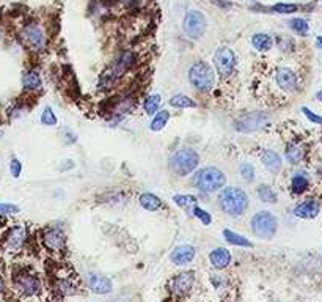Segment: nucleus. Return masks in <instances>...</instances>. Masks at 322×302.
Masks as SVG:
<instances>
[{
    "label": "nucleus",
    "mask_w": 322,
    "mask_h": 302,
    "mask_svg": "<svg viewBox=\"0 0 322 302\" xmlns=\"http://www.w3.org/2000/svg\"><path fill=\"white\" fill-rule=\"evenodd\" d=\"M217 203L225 214L231 217H240L247 213L248 206H250V200L244 189L236 186L225 187L219 192Z\"/></svg>",
    "instance_id": "obj_1"
},
{
    "label": "nucleus",
    "mask_w": 322,
    "mask_h": 302,
    "mask_svg": "<svg viewBox=\"0 0 322 302\" xmlns=\"http://www.w3.org/2000/svg\"><path fill=\"white\" fill-rule=\"evenodd\" d=\"M13 286L15 291L24 299L38 298L43 293V282L32 267H19L13 276Z\"/></svg>",
    "instance_id": "obj_2"
},
{
    "label": "nucleus",
    "mask_w": 322,
    "mask_h": 302,
    "mask_svg": "<svg viewBox=\"0 0 322 302\" xmlns=\"http://www.w3.org/2000/svg\"><path fill=\"white\" fill-rule=\"evenodd\" d=\"M137 62V55L134 51H121L113 60L112 65L104 71V74L101 76V85L107 89V87L113 85L117 79L123 77L127 71H129Z\"/></svg>",
    "instance_id": "obj_3"
},
{
    "label": "nucleus",
    "mask_w": 322,
    "mask_h": 302,
    "mask_svg": "<svg viewBox=\"0 0 322 302\" xmlns=\"http://www.w3.org/2000/svg\"><path fill=\"white\" fill-rule=\"evenodd\" d=\"M193 186L203 194H212L222 189L226 183L225 173L217 167H203L200 169L192 179Z\"/></svg>",
    "instance_id": "obj_4"
},
{
    "label": "nucleus",
    "mask_w": 322,
    "mask_h": 302,
    "mask_svg": "<svg viewBox=\"0 0 322 302\" xmlns=\"http://www.w3.org/2000/svg\"><path fill=\"white\" fill-rule=\"evenodd\" d=\"M200 164V154L193 150V148H179L178 151H174L170 160H169V167L173 173H176L179 177H187L190 175L198 167Z\"/></svg>",
    "instance_id": "obj_5"
},
{
    "label": "nucleus",
    "mask_w": 322,
    "mask_h": 302,
    "mask_svg": "<svg viewBox=\"0 0 322 302\" xmlns=\"http://www.w3.org/2000/svg\"><path fill=\"white\" fill-rule=\"evenodd\" d=\"M189 82L195 90L207 93L216 85V71L206 62H195L189 70Z\"/></svg>",
    "instance_id": "obj_6"
},
{
    "label": "nucleus",
    "mask_w": 322,
    "mask_h": 302,
    "mask_svg": "<svg viewBox=\"0 0 322 302\" xmlns=\"http://www.w3.org/2000/svg\"><path fill=\"white\" fill-rule=\"evenodd\" d=\"M253 234L263 239H272L277 234L278 220L271 211H259L250 220Z\"/></svg>",
    "instance_id": "obj_7"
},
{
    "label": "nucleus",
    "mask_w": 322,
    "mask_h": 302,
    "mask_svg": "<svg viewBox=\"0 0 322 302\" xmlns=\"http://www.w3.org/2000/svg\"><path fill=\"white\" fill-rule=\"evenodd\" d=\"M19 38L27 49L35 52L44 51L46 44H48V36H46L44 29L36 22L25 24L19 32Z\"/></svg>",
    "instance_id": "obj_8"
},
{
    "label": "nucleus",
    "mask_w": 322,
    "mask_h": 302,
    "mask_svg": "<svg viewBox=\"0 0 322 302\" xmlns=\"http://www.w3.org/2000/svg\"><path fill=\"white\" fill-rule=\"evenodd\" d=\"M29 241V228L22 224L10 227L3 234V249L10 253L21 252Z\"/></svg>",
    "instance_id": "obj_9"
},
{
    "label": "nucleus",
    "mask_w": 322,
    "mask_h": 302,
    "mask_svg": "<svg viewBox=\"0 0 322 302\" xmlns=\"http://www.w3.org/2000/svg\"><path fill=\"white\" fill-rule=\"evenodd\" d=\"M214 66H216V71L219 72V76L222 79L231 77L237 66L236 53L230 48H226V46H222V48H219L216 53H214Z\"/></svg>",
    "instance_id": "obj_10"
},
{
    "label": "nucleus",
    "mask_w": 322,
    "mask_h": 302,
    "mask_svg": "<svg viewBox=\"0 0 322 302\" xmlns=\"http://www.w3.org/2000/svg\"><path fill=\"white\" fill-rule=\"evenodd\" d=\"M206 27H207L206 18L201 11L190 10V11H187V15L183 19V30L186 35L192 39H200L203 36L206 32Z\"/></svg>",
    "instance_id": "obj_11"
},
{
    "label": "nucleus",
    "mask_w": 322,
    "mask_h": 302,
    "mask_svg": "<svg viewBox=\"0 0 322 302\" xmlns=\"http://www.w3.org/2000/svg\"><path fill=\"white\" fill-rule=\"evenodd\" d=\"M41 241L52 253H63L66 250V234L58 227H46L41 231Z\"/></svg>",
    "instance_id": "obj_12"
},
{
    "label": "nucleus",
    "mask_w": 322,
    "mask_h": 302,
    "mask_svg": "<svg viewBox=\"0 0 322 302\" xmlns=\"http://www.w3.org/2000/svg\"><path fill=\"white\" fill-rule=\"evenodd\" d=\"M267 123H269V117H267L266 113L254 112V113H247V115L236 120L234 127H236V131L239 132H253V131L261 129V127H264Z\"/></svg>",
    "instance_id": "obj_13"
},
{
    "label": "nucleus",
    "mask_w": 322,
    "mask_h": 302,
    "mask_svg": "<svg viewBox=\"0 0 322 302\" xmlns=\"http://www.w3.org/2000/svg\"><path fill=\"white\" fill-rule=\"evenodd\" d=\"M275 80H277L278 89L286 93H294L299 89V76L286 66H281L275 71Z\"/></svg>",
    "instance_id": "obj_14"
},
{
    "label": "nucleus",
    "mask_w": 322,
    "mask_h": 302,
    "mask_svg": "<svg viewBox=\"0 0 322 302\" xmlns=\"http://www.w3.org/2000/svg\"><path fill=\"white\" fill-rule=\"evenodd\" d=\"M195 274L192 271H186L178 274L176 277H173L170 280V291L174 294V296H186L187 293L192 290L193 286V280H195Z\"/></svg>",
    "instance_id": "obj_15"
},
{
    "label": "nucleus",
    "mask_w": 322,
    "mask_h": 302,
    "mask_svg": "<svg viewBox=\"0 0 322 302\" xmlns=\"http://www.w3.org/2000/svg\"><path fill=\"white\" fill-rule=\"evenodd\" d=\"M321 211V205L316 200H305L294 208V216L299 219H314Z\"/></svg>",
    "instance_id": "obj_16"
},
{
    "label": "nucleus",
    "mask_w": 322,
    "mask_h": 302,
    "mask_svg": "<svg viewBox=\"0 0 322 302\" xmlns=\"http://www.w3.org/2000/svg\"><path fill=\"white\" fill-rule=\"evenodd\" d=\"M193 257H195V249H193L190 244H183V246L174 247L171 255H170V260L174 265L183 266V265L190 263Z\"/></svg>",
    "instance_id": "obj_17"
},
{
    "label": "nucleus",
    "mask_w": 322,
    "mask_h": 302,
    "mask_svg": "<svg viewBox=\"0 0 322 302\" xmlns=\"http://www.w3.org/2000/svg\"><path fill=\"white\" fill-rule=\"evenodd\" d=\"M86 284H88L90 290L96 294H107L112 291V280L109 277L98 276V274H88Z\"/></svg>",
    "instance_id": "obj_18"
},
{
    "label": "nucleus",
    "mask_w": 322,
    "mask_h": 302,
    "mask_svg": "<svg viewBox=\"0 0 322 302\" xmlns=\"http://www.w3.org/2000/svg\"><path fill=\"white\" fill-rule=\"evenodd\" d=\"M209 260L216 269H225L231 263V253L225 247H217L209 253Z\"/></svg>",
    "instance_id": "obj_19"
},
{
    "label": "nucleus",
    "mask_w": 322,
    "mask_h": 302,
    "mask_svg": "<svg viewBox=\"0 0 322 302\" xmlns=\"http://www.w3.org/2000/svg\"><path fill=\"white\" fill-rule=\"evenodd\" d=\"M261 162L271 173H278L281 170V158L277 151L272 150H264L261 153Z\"/></svg>",
    "instance_id": "obj_20"
},
{
    "label": "nucleus",
    "mask_w": 322,
    "mask_h": 302,
    "mask_svg": "<svg viewBox=\"0 0 322 302\" xmlns=\"http://www.w3.org/2000/svg\"><path fill=\"white\" fill-rule=\"evenodd\" d=\"M43 80L36 70H29L22 76V87L25 91H38L41 89Z\"/></svg>",
    "instance_id": "obj_21"
},
{
    "label": "nucleus",
    "mask_w": 322,
    "mask_h": 302,
    "mask_svg": "<svg viewBox=\"0 0 322 302\" xmlns=\"http://www.w3.org/2000/svg\"><path fill=\"white\" fill-rule=\"evenodd\" d=\"M252 44L256 51L267 52L273 48V39L271 35H267V33H254L252 36Z\"/></svg>",
    "instance_id": "obj_22"
},
{
    "label": "nucleus",
    "mask_w": 322,
    "mask_h": 302,
    "mask_svg": "<svg viewBox=\"0 0 322 302\" xmlns=\"http://www.w3.org/2000/svg\"><path fill=\"white\" fill-rule=\"evenodd\" d=\"M138 201H140V206H142L143 210H146V211H157V210L162 208V201H160V198L157 195H154V194H151V192L142 194Z\"/></svg>",
    "instance_id": "obj_23"
},
{
    "label": "nucleus",
    "mask_w": 322,
    "mask_h": 302,
    "mask_svg": "<svg viewBox=\"0 0 322 302\" xmlns=\"http://www.w3.org/2000/svg\"><path fill=\"white\" fill-rule=\"evenodd\" d=\"M53 288H55V291H58L62 296L65 294H72L76 291V285L74 282H72L68 276H57L55 277V284H53Z\"/></svg>",
    "instance_id": "obj_24"
},
{
    "label": "nucleus",
    "mask_w": 322,
    "mask_h": 302,
    "mask_svg": "<svg viewBox=\"0 0 322 302\" xmlns=\"http://www.w3.org/2000/svg\"><path fill=\"white\" fill-rule=\"evenodd\" d=\"M308 187H310V179H308L306 175H304V173H297V175L292 177V179H291L292 194L300 195V194H304V192L308 191Z\"/></svg>",
    "instance_id": "obj_25"
},
{
    "label": "nucleus",
    "mask_w": 322,
    "mask_h": 302,
    "mask_svg": "<svg viewBox=\"0 0 322 302\" xmlns=\"http://www.w3.org/2000/svg\"><path fill=\"white\" fill-rule=\"evenodd\" d=\"M169 120H170V112H169V110H160V112H157L156 115H154L151 124H150V129L154 131V132L162 131L164 127L167 126V123H169Z\"/></svg>",
    "instance_id": "obj_26"
},
{
    "label": "nucleus",
    "mask_w": 322,
    "mask_h": 302,
    "mask_svg": "<svg viewBox=\"0 0 322 302\" xmlns=\"http://www.w3.org/2000/svg\"><path fill=\"white\" fill-rule=\"evenodd\" d=\"M285 154H286V159L289 160L291 164H299L300 160L304 159L305 151L302 150V146H300V145H297V143H291V145H288V146H286Z\"/></svg>",
    "instance_id": "obj_27"
},
{
    "label": "nucleus",
    "mask_w": 322,
    "mask_h": 302,
    "mask_svg": "<svg viewBox=\"0 0 322 302\" xmlns=\"http://www.w3.org/2000/svg\"><path fill=\"white\" fill-rule=\"evenodd\" d=\"M256 194H258V198L261 201H264V203H275V201H277V192H275L269 184H259Z\"/></svg>",
    "instance_id": "obj_28"
},
{
    "label": "nucleus",
    "mask_w": 322,
    "mask_h": 302,
    "mask_svg": "<svg viewBox=\"0 0 322 302\" xmlns=\"http://www.w3.org/2000/svg\"><path fill=\"white\" fill-rule=\"evenodd\" d=\"M223 236H225V239L228 241V243L233 244V246H240V247H252L253 246L245 236L234 233L231 230H223Z\"/></svg>",
    "instance_id": "obj_29"
},
{
    "label": "nucleus",
    "mask_w": 322,
    "mask_h": 302,
    "mask_svg": "<svg viewBox=\"0 0 322 302\" xmlns=\"http://www.w3.org/2000/svg\"><path fill=\"white\" fill-rule=\"evenodd\" d=\"M160 101H162L160 95H150L143 103V110L148 113V115H156L160 107Z\"/></svg>",
    "instance_id": "obj_30"
},
{
    "label": "nucleus",
    "mask_w": 322,
    "mask_h": 302,
    "mask_svg": "<svg viewBox=\"0 0 322 302\" xmlns=\"http://www.w3.org/2000/svg\"><path fill=\"white\" fill-rule=\"evenodd\" d=\"M288 25H289V29L292 32H296L297 35H300V36H306L308 32H310V25H308V22L305 21V19H302V18L291 19Z\"/></svg>",
    "instance_id": "obj_31"
},
{
    "label": "nucleus",
    "mask_w": 322,
    "mask_h": 302,
    "mask_svg": "<svg viewBox=\"0 0 322 302\" xmlns=\"http://www.w3.org/2000/svg\"><path fill=\"white\" fill-rule=\"evenodd\" d=\"M170 106L178 109H187V107H195V101L186 95H174L170 98Z\"/></svg>",
    "instance_id": "obj_32"
},
{
    "label": "nucleus",
    "mask_w": 322,
    "mask_h": 302,
    "mask_svg": "<svg viewBox=\"0 0 322 302\" xmlns=\"http://www.w3.org/2000/svg\"><path fill=\"white\" fill-rule=\"evenodd\" d=\"M173 201L186 211H192L197 206V198L193 195H174Z\"/></svg>",
    "instance_id": "obj_33"
},
{
    "label": "nucleus",
    "mask_w": 322,
    "mask_h": 302,
    "mask_svg": "<svg viewBox=\"0 0 322 302\" xmlns=\"http://www.w3.org/2000/svg\"><path fill=\"white\" fill-rule=\"evenodd\" d=\"M239 172H240V175H242V178L247 181V183H252V181H254V177H256V173H254V167L252 164H248V162L240 164Z\"/></svg>",
    "instance_id": "obj_34"
},
{
    "label": "nucleus",
    "mask_w": 322,
    "mask_h": 302,
    "mask_svg": "<svg viewBox=\"0 0 322 302\" xmlns=\"http://www.w3.org/2000/svg\"><path fill=\"white\" fill-rule=\"evenodd\" d=\"M58 120L55 117V113H53V110L51 109V107H46V109L43 110V113H41V123L44 126H55Z\"/></svg>",
    "instance_id": "obj_35"
},
{
    "label": "nucleus",
    "mask_w": 322,
    "mask_h": 302,
    "mask_svg": "<svg viewBox=\"0 0 322 302\" xmlns=\"http://www.w3.org/2000/svg\"><path fill=\"white\" fill-rule=\"evenodd\" d=\"M272 10L277 11L278 15H291V13L297 11V5H294V3H277Z\"/></svg>",
    "instance_id": "obj_36"
},
{
    "label": "nucleus",
    "mask_w": 322,
    "mask_h": 302,
    "mask_svg": "<svg viewBox=\"0 0 322 302\" xmlns=\"http://www.w3.org/2000/svg\"><path fill=\"white\" fill-rule=\"evenodd\" d=\"M192 213L195 214V217L197 219H200L201 222H203L204 225H209L211 222H212V217H211V214L207 213V211H204L203 208H200V206H195L192 210Z\"/></svg>",
    "instance_id": "obj_37"
},
{
    "label": "nucleus",
    "mask_w": 322,
    "mask_h": 302,
    "mask_svg": "<svg viewBox=\"0 0 322 302\" xmlns=\"http://www.w3.org/2000/svg\"><path fill=\"white\" fill-rule=\"evenodd\" d=\"M19 206L13 203H0V216H11V214H17Z\"/></svg>",
    "instance_id": "obj_38"
},
{
    "label": "nucleus",
    "mask_w": 322,
    "mask_h": 302,
    "mask_svg": "<svg viewBox=\"0 0 322 302\" xmlns=\"http://www.w3.org/2000/svg\"><path fill=\"white\" fill-rule=\"evenodd\" d=\"M10 173H11V177L13 178H19L21 177V173H22V164H21V160L19 159H11V162H10Z\"/></svg>",
    "instance_id": "obj_39"
},
{
    "label": "nucleus",
    "mask_w": 322,
    "mask_h": 302,
    "mask_svg": "<svg viewBox=\"0 0 322 302\" xmlns=\"http://www.w3.org/2000/svg\"><path fill=\"white\" fill-rule=\"evenodd\" d=\"M302 112L305 113V117L310 120V122H313V123H316V124H322V117H319V115H316L314 112H311L308 107H302Z\"/></svg>",
    "instance_id": "obj_40"
},
{
    "label": "nucleus",
    "mask_w": 322,
    "mask_h": 302,
    "mask_svg": "<svg viewBox=\"0 0 322 302\" xmlns=\"http://www.w3.org/2000/svg\"><path fill=\"white\" fill-rule=\"evenodd\" d=\"M278 46H280L281 51H288V46L294 48V43H292V39H289V36H280L278 38Z\"/></svg>",
    "instance_id": "obj_41"
},
{
    "label": "nucleus",
    "mask_w": 322,
    "mask_h": 302,
    "mask_svg": "<svg viewBox=\"0 0 322 302\" xmlns=\"http://www.w3.org/2000/svg\"><path fill=\"white\" fill-rule=\"evenodd\" d=\"M117 2L121 5V6H124V8H137V6L142 3V0H117Z\"/></svg>",
    "instance_id": "obj_42"
},
{
    "label": "nucleus",
    "mask_w": 322,
    "mask_h": 302,
    "mask_svg": "<svg viewBox=\"0 0 322 302\" xmlns=\"http://www.w3.org/2000/svg\"><path fill=\"white\" fill-rule=\"evenodd\" d=\"M3 291H5V282H3L2 274H0V294H2Z\"/></svg>",
    "instance_id": "obj_43"
},
{
    "label": "nucleus",
    "mask_w": 322,
    "mask_h": 302,
    "mask_svg": "<svg viewBox=\"0 0 322 302\" xmlns=\"http://www.w3.org/2000/svg\"><path fill=\"white\" fill-rule=\"evenodd\" d=\"M316 98H318V101H321V103H322V90H321V91L318 93V95H316Z\"/></svg>",
    "instance_id": "obj_44"
},
{
    "label": "nucleus",
    "mask_w": 322,
    "mask_h": 302,
    "mask_svg": "<svg viewBox=\"0 0 322 302\" xmlns=\"http://www.w3.org/2000/svg\"><path fill=\"white\" fill-rule=\"evenodd\" d=\"M318 44L322 46V36H318Z\"/></svg>",
    "instance_id": "obj_45"
},
{
    "label": "nucleus",
    "mask_w": 322,
    "mask_h": 302,
    "mask_svg": "<svg viewBox=\"0 0 322 302\" xmlns=\"http://www.w3.org/2000/svg\"><path fill=\"white\" fill-rule=\"evenodd\" d=\"M321 2H322V0H321Z\"/></svg>",
    "instance_id": "obj_46"
}]
</instances>
